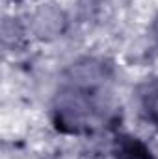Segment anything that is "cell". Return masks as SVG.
Segmentation results:
<instances>
[{"label": "cell", "mask_w": 158, "mask_h": 159, "mask_svg": "<svg viewBox=\"0 0 158 159\" xmlns=\"http://www.w3.org/2000/svg\"><path fill=\"white\" fill-rule=\"evenodd\" d=\"M110 67L99 59L73 63L54 100V124L65 133H89L101 128L108 113L106 81Z\"/></svg>", "instance_id": "1"}, {"label": "cell", "mask_w": 158, "mask_h": 159, "mask_svg": "<svg viewBox=\"0 0 158 159\" xmlns=\"http://www.w3.org/2000/svg\"><path fill=\"white\" fill-rule=\"evenodd\" d=\"M114 154L117 159H155L149 146L134 135H119L114 143Z\"/></svg>", "instance_id": "2"}, {"label": "cell", "mask_w": 158, "mask_h": 159, "mask_svg": "<svg viewBox=\"0 0 158 159\" xmlns=\"http://www.w3.org/2000/svg\"><path fill=\"white\" fill-rule=\"evenodd\" d=\"M34 24H36V30H37V34L41 37H52V35H56L58 32L63 30L65 17L60 9L47 6V7H41L36 13Z\"/></svg>", "instance_id": "3"}, {"label": "cell", "mask_w": 158, "mask_h": 159, "mask_svg": "<svg viewBox=\"0 0 158 159\" xmlns=\"http://www.w3.org/2000/svg\"><path fill=\"white\" fill-rule=\"evenodd\" d=\"M140 102L147 120L158 128V80H149L143 83L140 89Z\"/></svg>", "instance_id": "4"}, {"label": "cell", "mask_w": 158, "mask_h": 159, "mask_svg": "<svg viewBox=\"0 0 158 159\" xmlns=\"http://www.w3.org/2000/svg\"><path fill=\"white\" fill-rule=\"evenodd\" d=\"M153 32H155V37H156V41H158V19L155 20V24H153Z\"/></svg>", "instance_id": "5"}]
</instances>
